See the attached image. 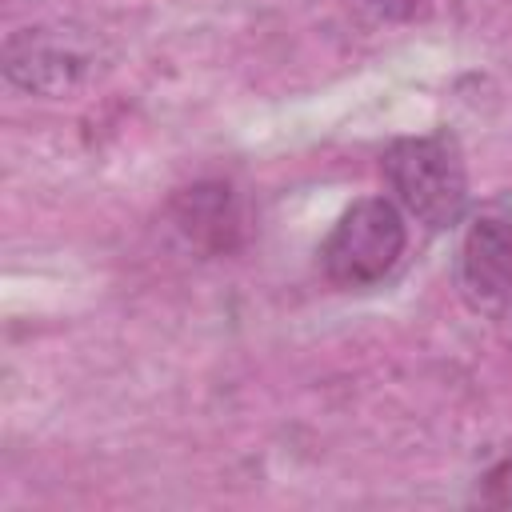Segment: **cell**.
Segmentation results:
<instances>
[{
	"mask_svg": "<svg viewBox=\"0 0 512 512\" xmlns=\"http://www.w3.org/2000/svg\"><path fill=\"white\" fill-rule=\"evenodd\" d=\"M408 248L404 208L384 196L356 200L324 236L320 264L336 288H372L400 264Z\"/></svg>",
	"mask_w": 512,
	"mask_h": 512,
	"instance_id": "3957f363",
	"label": "cell"
},
{
	"mask_svg": "<svg viewBox=\"0 0 512 512\" xmlns=\"http://www.w3.org/2000/svg\"><path fill=\"white\" fill-rule=\"evenodd\" d=\"M176 220L188 236L208 240L212 244H228V232L236 228V212H232V196L224 184H196L176 200Z\"/></svg>",
	"mask_w": 512,
	"mask_h": 512,
	"instance_id": "5b68a950",
	"label": "cell"
},
{
	"mask_svg": "<svg viewBox=\"0 0 512 512\" xmlns=\"http://www.w3.org/2000/svg\"><path fill=\"white\" fill-rule=\"evenodd\" d=\"M384 180L396 204L428 228H452L468 212V172L452 132L400 136L384 152Z\"/></svg>",
	"mask_w": 512,
	"mask_h": 512,
	"instance_id": "6da1fadb",
	"label": "cell"
},
{
	"mask_svg": "<svg viewBox=\"0 0 512 512\" xmlns=\"http://www.w3.org/2000/svg\"><path fill=\"white\" fill-rule=\"evenodd\" d=\"M108 64L104 40L84 24L16 28L4 40V76L32 96H72Z\"/></svg>",
	"mask_w": 512,
	"mask_h": 512,
	"instance_id": "7a4b0ae2",
	"label": "cell"
},
{
	"mask_svg": "<svg viewBox=\"0 0 512 512\" xmlns=\"http://www.w3.org/2000/svg\"><path fill=\"white\" fill-rule=\"evenodd\" d=\"M456 288L468 308L500 316L512 304V212L500 204L480 208L456 252Z\"/></svg>",
	"mask_w": 512,
	"mask_h": 512,
	"instance_id": "277c9868",
	"label": "cell"
}]
</instances>
